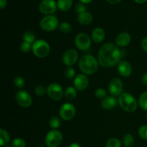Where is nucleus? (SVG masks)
Segmentation results:
<instances>
[{
	"instance_id": "obj_1",
	"label": "nucleus",
	"mask_w": 147,
	"mask_h": 147,
	"mask_svg": "<svg viewBox=\"0 0 147 147\" xmlns=\"http://www.w3.org/2000/svg\"><path fill=\"white\" fill-rule=\"evenodd\" d=\"M121 58V53L117 45L109 42L103 45L98 53V61L104 67H111L119 64Z\"/></svg>"
},
{
	"instance_id": "obj_2",
	"label": "nucleus",
	"mask_w": 147,
	"mask_h": 147,
	"mask_svg": "<svg viewBox=\"0 0 147 147\" xmlns=\"http://www.w3.org/2000/svg\"><path fill=\"white\" fill-rule=\"evenodd\" d=\"M98 61L90 55H83L78 60V66L80 71L85 75H92L98 68Z\"/></svg>"
},
{
	"instance_id": "obj_3",
	"label": "nucleus",
	"mask_w": 147,
	"mask_h": 147,
	"mask_svg": "<svg viewBox=\"0 0 147 147\" xmlns=\"http://www.w3.org/2000/svg\"><path fill=\"white\" fill-rule=\"evenodd\" d=\"M118 102L121 108L128 113L134 112L139 103L134 96L129 93H122L118 98Z\"/></svg>"
},
{
	"instance_id": "obj_4",
	"label": "nucleus",
	"mask_w": 147,
	"mask_h": 147,
	"mask_svg": "<svg viewBox=\"0 0 147 147\" xmlns=\"http://www.w3.org/2000/svg\"><path fill=\"white\" fill-rule=\"evenodd\" d=\"M32 53L39 58H44L49 55L50 52V45L44 40H37L32 44Z\"/></svg>"
},
{
	"instance_id": "obj_5",
	"label": "nucleus",
	"mask_w": 147,
	"mask_h": 147,
	"mask_svg": "<svg viewBox=\"0 0 147 147\" xmlns=\"http://www.w3.org/2000/svg\"><path fill=\"white\" fill-rule=\"evenodd\" d=\"M63 140V134L58 130H51L47 134L45 139L47 147H58Z\"/></svg>"
},
{
	"instance_id": "obj_6",
	"label": "nucleus",
	"mask_w": 147,
	"mask_h": 147,
	"mask_svg": "<svg viewBox=\"0 0 147 147\" xmlns=\"http://www.w3.org/2000/svg\"><path fill=\"white\" fill-rule=\"evenodd\" d=\"M59 21L54 15H47L43 17L40 22V26L44 31L53 32L59 27Z\"/></svg>"
},
{
	"instance_id": "obj_7",
	"label": "nucleus",
	"mask_w": 147,
	"mask_h": 147,
	"mask_svg": "<svg viewBox=\"0 0 147 147\" xmlns=\"http://www.w3.org/2000/svg\"><path fill=\"white\" fill-rule=\"evenodd\" d=\"M47 93L49 97L54 100H60L63 98L64 92L60 84L56 83H50L47 87Z\"/></svg>"
},
{
	"instance_id": "obj_8",
	"label": "nucleus",
	"mask_w": 147,
	"mask_h": 147,
	"mask_svg": "<svg viewBox=\"0 0 147 147\" xmlns=\"http://www.w3.org/2000/svg\"><path fill=\"white\" fill-rule=\"evenodd\" d=\"M75 44L78 49L81 51H87L91 45V40L86 33H79L75 39Z\"/></svg>"
},
{
	"instance_id": "obj_9",
	"label": "nucleus",
	"mask_w": 147,
	"mask_h": 147,
	"mask_svg": "<svg viewBox=\"0 0 147 147\" xmlns=\"http://www.w3.org/2000/svg\"><path fill=\"white\" fill-rule=\"evenodd\" d=\"M76 107L70 103H66L62 105L59 111L60 118L64 121H70L76 116Z\"/></svg>"
},
{
	"instance_id": "obj_10",
	"label": "nucleus",
	"mask_w": 147,
	"mask_h": 147,
	"mask_svg": "<svg viewBox=\"0 0 147 147\" xmlns=\"http://www.w3.org/2000/svg\"><path fill=\"white\" fill-rule=\"evenodd\" d=\"M15 100L17 104L22 108H28L32 103L30 93L25 90H20L15 94Z\"/></svg>"
},
{
	"instance_id": "obj_11",
	"label": "nucleus",
	"mask_w": 147,
	"mask_h": 147,
	"mask_svg": "<svg viewBox=\"0 0 147 147\" xmlns=\"http://www.w3.org/2000/svg\"><path fill=\"white\" fill-rule=\"evenodd\" d=\"M57 8V4L55 0H42L39 4V10L42 14L52 15L55 12Z\"/></svg>"
},
{
	"instance_id": "obj_12",
	"label": "nucleus",
	"mask_w": 147,
	"mask_h": 147,
	"mask_svg": "<svg viewBox=\"0 0 147 147\" xmlns=\"http://www.w3.org/2000/svg\"><path fill=\"white\" fill-rule=\"evenodd\" d=\"M78 60V53L74 49H69L63 54L62 60L67 67H72L77 63Z\"/></svg>"
},
{
	"instance_id": "obj_13",
	"label": "nucleus",
	"mask_w": 147,
	"mask_h": 147,
	"mask_svg": "<svg viewBox=\"0 0 147 147\" xmlns=\"http://www.w3.org/2000/svg\"><path fill=\"white\" fill-rule=\"evenodd\" d=\"M123 82L119 78H114L109 82V90L111 96H119L123 92Z\"/></svg>"
},
{
	"instance_id": "obj_14",
	"label": "nucleus",
	"mask_w": 147,
	"mask_h": 147,
	"mask_svg": "<svg viewBox=\"0 0 147 147\" xmlns=\"http://www.w3.org/2000/svg\"><path fill=\"white\" fill-rule=\"evenodd\" d=\"M73 85L75 88L78 91H83L88 88L89 85V80L86 75L78 74L75 77L73 80Z\"/></svg>"
},
{
	"instance_id": "obj_15",
	"label": "nucleus",
	"mask_w": 147,
	"mask_h": 147,
	"mask_svg": "<svg viewBox=\"0 0 147 147\" xmlns=\"http://www.w3.org/2000/svg\"><path fill=\"white\" fill-rule=\"evenodd\" d=\"M118 65L119 73L123 78H128L132 73V66L130 63L126 60H121Z\"/></svg>"
},
{
	"instance_id": "obj_16",
	"label": "nucleus",
	"mask_w": 147,
	"mask_h": 147,
	"mask_svg": "<svg viewBox=\"0 0 147 147\" xmlns=\"http://www.w3.org/2000/svg\"><path fill=\"white\" fill-rule=\"evenodd\" d=\"M131 40V37L129 33L126 32H122L119 33L116 38V44L118 47H124L129 45Z\"/></svg>"
},
{
	"instance_id": "obj_17",
	"label": "nucleus",
	"mask_w": 147,
	"mask_h": 147,
	"mask_svg": "<svg viewBox=\"0 0 147 147\" xmlns=\"http://www.w3.org/2000/svg\"><path fill=\"white\" fill-rule=\"evenodd\" d=\"M119 104L118 99L115 96H107L101 102V107L105 110H112Z\"/></svg>"
},
{
	"instance_id": "obj_18",
	"label": "nucleus",
	"mask_w": 147,
	"mask_h": 147,
	"mask_svg": "<svg viewBox=\"0 0 147 147\" xmlns=\"http://www.w3.org/2000/svg\"><path fill=\"white\" fill-rule=\"evenodd\" d=\"M105 35H106L105 31L101 27H96L92 31L91 33L92 40L95 43H97V44H99L103 41Z\"/></svg>"
},
{
	"instance_id": "obj_19",
	"label": "nucleus",
	"mask_w": 147,
	"mask_h": 147,
	"mask_svg": "<svg viewBox=\"0 0 147 147\" xmlns=\"http://www.w3.org/2000/svg\"><path fill=\"white\" fill-rule=\"evenodd\" d=\"M78 21L82 25H88L93 21V15L90 12L86 11L78 14Z\"/></svg>"
},
{
	"instance_id": "obj_20",
	"label": "nucleus",
	"mask_w": 147,
	"mask_h": 147,
	"mask_svg": "<svg viewBox=\"0 0 147 147\" xmlns=\"http://www.w3.org/2000/svg\"><path fill=\"white\" fill-rule=\"evenodd\" d=\"M73 0H57V8L63 11H67L73 6Z\"/></svg>"
},
{
	"instance_id": "obj_21",
	"label": "nucleus",
	"mask_w": 147,
	"mask_h": 147,
	"mask_svg": "<svg viewBox=\"0 0 147 147\" xmlns=\"http://www.w3.org/2000/svg\"><path fill=\"white\" fill-rule=\"evenodd\" d=\"M64 96L66 100L68 101H73L76 98L77 96V90L75 87H68L65 89L64 92Z\"/></svg>"
},
{
	"instance_id": "obj_22",
	"label": "nucleus",
	"mask_w": 147,
	"mask_h": 147,
	"mask_svg": "<svg viewBox=\"0 0 147 147\" xmlns=\"http://www.w3.org/2000/svg\"><path fill=\"white\" fill-rule=\"evenodd\" d=\"M10 142V136L8 132L4 129H0V146L1 147L7 146Z\"/></svg>"
},
{
	"instance_id": "obj_23",
	"label": "nucleus",
	"mask_w": 147,
	"mask_h": 147,
	"mask_svg": "<svg viewBox=\"0 0 147 147\" xmlns=\"http://www.w3.org/2000/svg\"><path fill=\"white\" fill-rule=\"evenodd\" d=\"M23 40L24 42L33 44L37 40H36V36L34 32L31 31H27L23 34Z\"/></svg>"
},
{
	"instance_id": "obj_24",
	"label": "nucleus",
	"mask_w": 147,
	"mask_h": 147,
	"mask_svg": "<svg viewBox=\"0 0 147 147\" xmlns=\"http://www.w3.org/2000/svg\"><path fill=\"white\" fill-rule=\"evenodd\" d=\"M49 125H50V127L53 130H57L61 125V120L57 116H53L50 119Z\"/></svg>"
},
{
	"instance_id": "obj_25",
	"label": "nucleus",
	"mask_w": 147,
	"mask_h": 147,
	"mask_svg": "<svg viewBox=\"0 0 147 147\" xmlns=\"http://www.w3.org/2000/svg\"><path fill=\"white\" fill-rule=\"evenodd\" d=\"M123 143L126 147H131L134 143V138L131 134H126L123 137Z\"/></svg>"
},
{
	"instance_id": "obj_26",
	"label": "nucleus",
	"mask_w": 147,
	"mask_h": 147,
	"mask_svg": "<svg viewBox=\"0 0 147 147\" xmlns=\"http://www.w3.org/2000/svg\"><path fill=\"white\" fill-rule=\"evenodd\" d=\"M139 105L143 110L147 111V91L142 93L139 98Z\"/></svg>"
},
{
	"instance_id": "obj_27",
	"label": "nucleus",
	"mask_w": 147,
	"mask_h": 147,
	"mask_svg": "<svg viewBox=\"0 0 147 147\" xmlns=\"http://www.w3.org/2000/svg\"><path fill=\"white\" fill-rule=\"evenodd\" d=\"M59 30L62 32L67 34V33H70L72 31L73 27L70 23L67 22H63L59 25Z\"/></svg>"
},
{
	"instance_id": "obj_28",
	"label": "nucleus",
	"mask_w": 147,
	"mask_h": 147,
	"mask_svg": "<svg viewBox=\"0 0 147 147\" xmlns=\"http://www.w3.org/2000/svg\"><path fill=\"white\" fill-rule=\"evenodd\" d=\"M121 141L117 138H111L106 142V147H121Z\"/></svg>"
},
{
	"instance_id": "obj_29",
	"label": "nucleus",
	"mask_w": 147,
	"mask_h": 147,
	"mask_svg": "<svg viewBox=\"0 0 147 147\" xmlns=\"http://www.w3.org/2000/svg\"><path fill=\"white\" fill-rule=\"evenodd\" d=\"M34 93L38 97H42L47 93V88H45V87L42 85H38L34 88Z\"/></svg>"
},
{
	"instance_id": "obj_30",
	"label": "nucleus",
	"mask_w": 147,
	"mask_h": 147,
	"mask_svg": "<svg viewBox=\"0 0 147 147\" xmlns=\"http://www.w3.org/2000/svg\"><path fill=\"white\" fill-rule=\"evenodd\" d=\"M95 96L97 98L100 99V100H103V99L106 98L108 96L107 92L105 89L101 88H97L95 91Z\"/></svg>"
},
{
	"instance_id": "obj_31",
	"label": "nucleus",
	"mask_w": 147,
	"mask_h": 147,
	"mask_svg": "<svg viewBox=\"0 0 147 147\" xmlns=\"http://www.w3.org/2000/svg\"><path fill=\"white\" fill-rule=\"evenodd\" d=\"M14 84L17 88L22 89L24 87L25 81H24V79L21 76H16L14 79Z\"/></svg>"
},
{
	"instance_id": "obj_32",
	"label": "nucleus",
	"mask_w": 147,
	"mask_h": 147,
	"mask_svg": "<svg viewBox=\"0 0 147 147\" xmlns=\"http://www.w3.org/2000/svg\"><path fill=\"white\" fill-rule=\"evenodd\" d=\"M26 142L21 138H16L11 142V147H26Z\"/></svg>"
},
{
	"instance_id": "obj_33",
	"label": "nucleus",
	"mask_w": 147,
	"mask_h": 147,
	"mask_svg": "<svg viewBox=\"0 0 147 147\" xmlns=\"http://www.w3.org/2000/svg\"><path fill=\"white\" fill-rule=\"evenodd\" d=\"M20 50H21L22 53H27L30 51V50H32V44H30V43L27 42H23L20 44Z\"/></svg>"
},
{
	"instance_id": "obj_34",
	"label": "nucleus",
	"mask_w": 147,
	"mask_h": 147,
	"mask_svg": "<svg viewBox=\"0 0 147 147\" xmlns=\"http://www.w3.org/2000/svg\"><path fill=\"white\" fill-rule=\"evenodd\" d=\"M65 76L67 79H73L76 77V70L72 67H68L65 70Z\"/></svg>"
},
{
	"instance_id": "obj_35",
	"label": "nucleus",
	"mask_w": 147,
	"mask_h": 147,
	"mask_svg": "<svg viewBox=\"0 0 147 147\" xmlns=\"http://www.w3.org/2000/svg\"><path fill=\"white\" fill-rule=\"evenodd\" d=\"M139 135L142 139L147 140V125H143L139 129Z\"/></svg>"
},
{
	"instance_id": "obj_36",
	"label": "nucleus",
	"mask_w": 147,
	"mask_h": 147,
	"mask_svg": "<svg viewBox=\"0 0 147 147\" xmlns=\"http://www.w3.org/2000/svg\"><path fill=\"white\" fill-rule=\"evenodd\" d=\"M76 11L78 14H81V13L86 11V7L83 3H78L76 6Z\"/></svg>"
},
{
	"instance_id": "obj_37",
	"label": "nucleus",
	"mask_w": 147,
	"mask_h": 147,
	"mask_svg": "<svg viewBox=\"0 0 147 147\" xmlns=\"http://www.w3.org/2000/svg\"><path fill=\"white\" fill-rule=\"evenodd\" d=\"M141 45H142V47L144 51L147 53V37L142 39V42H141Z\"/></svg>"
},
{
	"instance_id": "obj_38",
	"label": "nucleus",
	"mask_w": 147,
	"mask_h": 147,
	"mask_svg": "<svg viewBox=\"0 0 147 147\" xmlns=\"http://www.w3.org/2000/svg\"><path fill=\"white\" fill-rule=\"evenodd\" d=\"M142 83H143L144 86H147V72H146V73H145L143 75V76H142Z\"/></svg>"
},
{
	"instance_id": "obj_39",
	"label": "nucleus",
	"mask_w": 147,
	"mask_h": 147,
	"mask_svg": "<svg viewBox=\"0 0 147 147\" xmlns=\"http://www.w3.org/2000/svg\"><path fill=\"white\" fill-rule=\"evenodd\" d=\"M7 0H0V8H1V9H3L7 6Z\"/></svg>"
},
{
	"instance_id": "obj_40",
	"label": "nucleus",
	"mask_w": 147,
	"mask_h": 147,
	"mask_svg": "<svg viewBox=\"0 0 147 147\" xmlns=\"http://www.w3.org/2000/svg\"><path fill=\"white\" fill-rule=\"evenodd\" d=\"M106 1L111 4H118V3L120 2L121 0H106Z\"/></svg>"
},
{
	"instance_id": "obj_41",
	"label": "nucleus",
	"mask_w": 147,
	"mask_h": 147,
	"mask_svg": "<svg viewBox=\"0 0 147 147\" xmlns=\"http://www.w3.org/2000/svg\"><path fill=\"white\" fill-rule=\"evenodd\" d=\"M68 147H81V146L78 143H73L70 145H69Z\"/></svg>"
},
{
	"instance_id": "obj_42",
	"label": "nucleus",
	"mask_w": 147,
	"mask_h": 147,
	"mask_svg": "<svg viewBox=\"0 0 147 147\" xmlns=\"http://www.w3.org/2000/svg\"><path fill=\"white\" fill-rule=\"evenodd\" d=\"M134 1L137 4H144L147 1V0H134Z\"/></svg>"
},
{
	"instance_id": "obj_43",
	"label": "nucleus",
	"mask_w": 147,
	"mask_h": 147,
	"mask_svg": "<svg viewBox=\"0 0 147 147\" xmlns=\"http://www.w3.org/2000/svg\"><path fill=\"white\" fill-rule=\"evenodd\" d=\"M93 0H80V2L83 3V4H88V3L91 2Z\"/></svg>"
},
{
	"instance_id": "obj_44",
	"label": "nucleus",
	"mask_w": 147,
	"mask_h": 147,
	"mask_svg": "<svg viewBox=\"0 0 147 147\" xmlns=\"http://www.w3.org/2000/svg\"><path fill=\"white\" fill-rule=\"evenodd\" d=\"M146 119H147V111H146Z\"/></svg>"
}]
</instances>
